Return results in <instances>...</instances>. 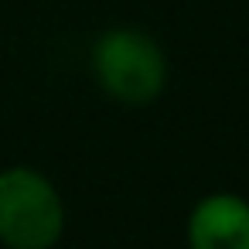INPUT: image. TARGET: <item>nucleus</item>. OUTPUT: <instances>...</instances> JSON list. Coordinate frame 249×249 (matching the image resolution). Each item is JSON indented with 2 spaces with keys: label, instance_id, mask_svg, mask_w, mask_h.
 <instances>
[{
  "label": "nucleus",
  "instance_id": "1",
  "mask_svg": "<svg viewBox=\"0 0 249 249\" xmlns=\"http://www.w3.org/2000/svg\"><path fill=\"white\" fill-rule=\"evenodd\" d=\"M65 229L55 184L35 167L0 171V242L11 249H52Z\"/></svg>",
  "mask_w": 249,
  "mask_h": 249
},
{
  "label": "nucleus",
  "instance_id": "2",
  "mask_svg": "<svg viewBox=\"0 0 249 249\" xmlns=\"http://www.w3.org/2000/svg\"><path fill=\"white\" fill-rule=\"evenodd\" d=\"M92 72L106 96L130 106H143L164 92L167 58L150 35L137 28H113L99 35L92 48Z\"/></svg>",
  "mask_w": 249,
  "mask_h": 249
},
{
  "label": "nucleus",
  "instance_id": "3",
  "mask_svg": "<svg viewBox=\"0 0 249 249\" xmlns=\"http://www.w3.org/2000/svg\"><path fill=\"white\" fill-rule=\"evenodd\" d=\"M191 249H249V201L229 191L208 195L188 218Z\"/></svg>",
  "mask_w": 249,
  "mask_h": 249
}]
</instances>
